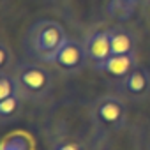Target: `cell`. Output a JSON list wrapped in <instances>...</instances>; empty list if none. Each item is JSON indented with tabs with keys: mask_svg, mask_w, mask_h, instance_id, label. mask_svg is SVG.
Listing matches in <instances>:
<instances>
[{
	"mask_svg": "<svg viewBox=\"0 0 150 150\" xmlns=\"http://www.w3.org/2000/svg\"><path fill=\"white\" fill-rule=\"evenodd\" d=\"M92 118L103 131H120L127 124L125 103L117 96H103L92 106Z\"/></svg>",
	"mask_w": 150,
	"mask_h": 150,
	"instance_id": "obj_3",
	"label": "cell"
},
{
	"mask_svg": "<svg viewBox=\"0 0 150 150\" xmlns=\"http://www.w3.org/2000/svg\"><path fill=\"white\" fill-rule=\"evenodd\" d=\"M13 96H21L14 74L9 71H0V101Z\"/></svg>",
	"mask_w": 150,
	"mask_h": 150,
	"instance_id": "obj_10",
	"label": "cell"
},
{
	"mask_svg": "<svg viewBox=\"0 0 150 150\" xmlns=\"http://www.w3.org/2000/svg\"><path fill=\"white\" fill-rule=\"evenodd\" d=\"M13 74L20 85V92L23 99L28 101H42L53 88L51 72L35 62H21L16 64Z\"/></svg>",
	"mask_w": 150,
	"mask_h": 150,
	"instance_id": "obj_2",
	"label": "cell"
},
{
	"mask_svg": "<svg viewBox=\"0 0 150 150\" xmlns=\"http://www.w3.org/2000/svg\"><path fill=\"white\" fill-rule=\"evenodd\" d=\"M87 64H88V58H87L85 44L69 37L53 58V65H57L65 74H78L85 69Z\"/></svg>",
	"mask_w": 150,
	"mask_h": 150,
	"instance_id": "obj_4",
	"label": "cell"
},
{
	"mask_svg": "<svg viewBox=\"0 0 150 150\" xmlns=\"http://www.w3.org/2000/svg\"><path fill=\"white\" fill-rule=\"evenodd\" d=\"M138 4H139V0H111L108 11L111 13V16H115L118 20H127V18H131V14Z\"/></svg>",
	"mask_w": 150,
	"mask_h": 150,
	"instance_id": "obj_11",
	"label": "cell"
},
{
	"mask_svg": "<svg viewBox=\"0 0 150 150\" xmlns=\"http://www.w3.org/2000/svg\"><path fill=\"white\" fill-rule=\"evenodd\" d=\"M85 51L88 64L94 69H101V65L111 57V42H110V32L108 30H96L85 39Z\"/></svg>",
	"mask_w": 150,
	"mask_h": 150,
	"instance_id": "obj_5",
	"label": "cell"
},
{
	"mask_svg": "<svg viewBox=\"0 0 150 150\" xmlns=\"http://www.w3.org/2000/svg\"><path fill=\"white\" fill-rule=\"evenodd\" d=\"M21 106H23L21 96H13L7 99H2L0 101V122L2 124L14 122L21 113Z\"/></svg>",
	"mask_w": 150,
	"mask_h": 150,
	"instance_id": "obj_9",
	"label": "cell"
},
{
	"mask_svg": "<svg viewBox=\"0 0 150 150\" xmlns=\"http://www.w3.org/2000/svg\"><path fill=\"white\" fill-rule=\"evenodd\" d=\"M2 150H30V139L23 134H13L4 141Z\"/></svg>",
	"mask_w": 150,
	"mask_h": 150,
	"instance_id": "obj_12",
	"label": "cell"
},
{
	"mask_svg": "<svg viewBox=\"0 0 150 150\" xmlns=\"http://www.w3.org/2000/svg\"><path fill=\"white\" fill-rule=\"evenodd\" d=\"M51 150H83V146L78 141H71V139H64L58 141L51 146Z\"/></svg>",
	"mask_w": 150,
	"mask_h": 150,
	"instance_id": "obj_14",
	"label": "cell"
},
{
	"mask_svg": "<svg viewBox=\"0 0 150 150\" xmlns=\"http://www.w3.org/2000/svg\"><path fill=\"white\" fill-rule=\"evenodd\" d=\"M120 90L131 101H143L150 94V72L145 67L136 65L129 76L122 80Z\"/></svg>",
	"mask_w": 150,
	"mask_h": 150,
	"instance_id": "obj_6",
	"label": "cell"
},
{
	"mask_svg": "<svg viewBox=\"0 0 150 150\" xmlns=\"http://www.w3.org/2000/svg\"><path fill=\"white\" fill-rule=\"evenodd\" d=\"M111 55H136V35L124 27L108 28Z\"/></svg>",
	"mask_w": 150,
	"mask_h": 150,
	"instance_id": "obj_8",
	"label": "cell"
},
{
	"mask_svg": "<svg viewBox=\"0 0 150 150\" xmlns=\"http://www.w3.org/2000/svg\"><path fill=\"white\" fill-rule=\"evenodd\" d=\"M67 41L64 27L55 20H39L32 23L23 35V51L42 64H53L55 55Z\"/></svg>",
	"mask_w": 150,
	"mask_h": 150,
	"instance_id": "obj_1",
	"label": "cell"
},
{
	"mask_svg": "<svg viewBox=\"0 0 150 150\" xmlns=\"http://www.w3.org/2000/svg\"><path fill=\"white\" fill-rule=\"evenodd\" d=\"M13 62V53L6 42H0V71H7Z\"/></svg>",
	"mask_w": 150,
	"mask_h": 150,
	"instance_id": "obj_13",
	"label": "cell"
},
{
	"mask_svg": "<svg viewBox=\"0 0 150 150\" xmlns=\"http://www.w3.org/2000/svg\"><path fill=\"white\" fill-rule=\"evenodd\" d=\"M138 65L136 55H111L103 65H101V72L106 76L113 78V80H124L132 72V69Z\"/></svg>",
	"mask_w": 150,
	"mask_h": 150,
	"instance_id": "obj_7",
	"label": "cell"
}]
</instances>
